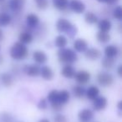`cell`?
Masks as SVG:
<instances>
[{"instance_id": "1", "label": "cell", "mask_w": 122, "mask_h": 122, "mask_svg": "<svg viewBox=\"0 0 122 122\" xmlns=\"http://www.w3.org/2000/svg\"><path fill=\"white\" fill-rule=\"evenodd\" d=\"M58 59L59 62L66 65H71V64L76 62L78 59V56L75 50L67 48H60L58 51Z\"/></svg>"}, {"instance_id": "2", "label": "cell", "mask_w": 122, "mask_h": 122, "mask_svg": "<svg viewBox=\"0 0 122 122\" xmlns=\"http://www.w3.org/2000/svg\"><path fill=\"white\" fill-rule=\"evenodd\" d=\"M10 56L15 60H22L24 59L28 55V49L25 44L20 42H16L10 49Z\"/></svg>"}, {"instance_id": "3", "label": "cell", "mask_w": 122, "mask_h": 122, "mask_svg": "<svg viewBox=\"0 0 122 122\" xmlns=\"http://www.w3.org/2000/svg\"><path fill=\"white\" fill-rule=\"evenodd\" d=\"M97 80L100 85L104 87H107L113 84L114 78L112 75H110L108 72H101L97 75Z\"/></svg>"}, {"instance_id": "4", "label": "cell", "mask_w": 122, "mask_h": 122, "mask_svg": "<svg viewBox=\"0 0 122 122\" xmlns=\"http://www.w3.org/2000/svg\"><path fill=\"white\" fill-rule=\"evenodd\" d=\"M74 78L77 81V83L80 85H85L90 80V74L86 70H80L76 72Z\"/></svg>"}, {"instance_id": "5", "label": "cell", "mask_w": 122, "mask_h": 122, "mask_svg": "<svg viewBox=\"0 0 122 122\" xmlns=\"http://www.w3.org/2000/svg\"><path fill=\"white\" fill-rule=\"evenodd\" d=\"M23 71L29 76L35 77L40 74V67L37 65H26L23 67Z\"/></svg>"}, {"instance_id": "6", "label": "cell", "mask_w": 122, "mask_h": 122, "mask_svg": "<svg viewBox=\"0 0 122 122\" xmlns=\"http://www.w3.org/2000/svg\"><path fill=\"white\" fill-rule=\"evenodd\" d=\"M70 8L75 14H82L85 11V5L80 0H71L70 4Z\"/></svg>"}, {"instance_id": "7", "label": "cell", "mask_w": 122, "mask_h": 122, "mask_svg": "<svg viewBox=\"0 0 122 122\" xmlns=\"http://www.w3.org/2000/svg\"><path fill=\"white\" fill-rule=\"evenodd\" d=\"M93 108L94 110L100 111V110H105L107 106V99L105 96H97L95 100H93Z\"/></svg>"}, {"instance_id": "8", "label": "cell", "mask_w": 122, "mask_h": 122, "mask_svg": "<svg viewBox=\"0 0 122 122\" xmlns=\"http://www.w3.org/2000/svg\"><path fill=\"white\" fill-rule=\"evenodd\" d=\"M72 26V24L66 19H59L56 23V29L59 33H66Z\"/></svg>"}, {"instance_id": "9", "label": "cell", "mask_w": 122, "mask_h": 122, "mask_svg": "<svg viewBox=\"0 0 122 122\" xmlns=\"http://www.w3.org/2000/svg\"><path fill=\"white\" fill-rule=\"evenodd\" d=\"M78 118L81 122H90L94 118V112L89 109H83L79 112Z\"/></svg>"}, {"instance_id": "10", "label": "cell", "mask_w": 122, "mask_h": 122, "mask_svg": "<svg viewBox=\"0 0 122 122\" xmlns=\"http://www.w3.org/2000/svg\"><path fill=\"white\" fill-rule=\"evenodd\" d=\"M85 56L87 59L90 60H96L101 56V52L96 48H90L85 51Z\"/></svg>"}, {"instance_id": "11", "label": "cell", "mask_w": 122, "mask_h": 122, "mask_svg": "<svg viewBox=\"0 0 122 122\" xmlns=\"http://www.w3.org/2000/svg\"><path fill=\"white\" fill-rule=\"evenodd\" d=\"M88 49V43L84 39H77L74 42V49L79 53H84Z\"/></svg>"}, {"instance_id": "12", "label": "cell", "mask_w": 122, "mask_h": 122, "mask_svg": "<svg viewBox=\"0 0 122 122\" xmlns=\"http://www.w3.org/2000/svg\"><path fill=\"white\" fill-rule=\"evenodd\" d=\"M26 3V0H9V7L14 12H19L22 10L24 4Z\"/></svg>"}, {"instance_id": "13", "label": "cell", "mask_w": 122, "mask_h": 122, "mask_svg": "<svg viewBox=\"0 0 122 122\" xmlns=\"http://www.w3.org/2000/svg\"><path fill=\"white\" fill-rule=\"evenodd\" d=\"M33 59L37 64H44L48 61V56L44 51L37 50L33 53Z\"/></svg>"}, {"instance_id": "14", "label": "cell", "mask_w": 122, "mask_h": 122, "mask_svg": "<svg viewBox=\"0 0 122 122\" xmlns=\"http://www.w3.org/2000/svg\"><path fill=\"white\" fill-rule=\"evenodd\" d=\"M75 73L76 71L71 65H65L61 70V75L66 79H73Z\"/></svg>"}, {"instance_id": "15", "label": "cell", "mask_w": 122, "mask_h": 122, "mask_svg": "<svg viewBox=\"0 0 122 122\" xmlns=\"http://www.w3.org/2000/svg\"><path fill=\"white\" fill-rule=\"evenodd\" d=\"M39 75L45 80H51L54 78V71L50 67L47 66V65H44L42 68H40V74Z\"/></svg>"}, {"instance_id": "16", "label": "cell", "mask_w": 122, "mask_h": 122, "mask_svg": "<svg viewBox=\"0 0 122 122\" xmlns=\"http://www.w3.org/2000/svg\"><path fill=\"white\" fill-rule=\"evenodd\" d=\"M119 54V49L117 46L113 45V44H110L107 45L105 49V57L109 58H115Z\"/></svg>"}, {"instance_id": "17", "label": "cell", "mask_w": 122, "mask_h": 122, "mask_svg": "<svg viewBox=\"0 0 122 122\" xmlns=\"http://www.w3.org/2000/svg\"><path fill=\"white\" fill-rule=\"evenodd\" d=\"M70 99V94L68 90H62L59 91V95H58V102L60 103L61 105H65L68 103L69 100Z\"/></svg>"}, {"instance_id": "18", "label": "cell", "mask_w": 122, "mask_h": 122, "mask_svg": "<svg viewBox=\"0 0 122 122\" xmlns=\"http://www.w3.org/2000/svg\"><path fill=\"white\" fill-rule=\"evenodd\" d=\"M99 94H100V90L98 87L95 86V85L90 86L85 91V95H86L87 98L91 100H95L97 96H99Z\"/></svg>"}, {"instance_id": "19", "label": "cell", "mask_w": 122, "mask_h": 122, "mask_svg": "<svg viewBox=\"0 0 122 122\" xmlns=\"http://www.w3.org/2000/svg\"><path fill=\"white\" fill-rule=\"evenodd\" d=\"M1 82H2L3 85L5 87H10L13 85L14 84V79H13V76L9 73H3L1 75Z\"/></svg>"}, {"instance_id": "20", "label": "cell", "mask_w": 122, "mask_h": 122, "mask_svg": "<svg viewBox=\"0 0 122 122\" xmlns=\"http://www.w3.org/2000/svg\"><path fill=\"white\" fill-rule=\"evenodd\" d=\"M112 24L109 19H101L100 21H99L98 23V28L100 29V31L102 32H107L109 33V31L111 29Z\"/></svg>"}, {"instance_id": "21", "label": "cell", "mask_w": 122, "mask_h": 122, "mask_svg": "<svg viewBox=\"0 0 122 122\" xmlns=\"http://www.w3.org/2000/svg\"><path fill=\"white\" fill-rule=\"evenodd\" d=\"M26 23L27 25L30 28H34L39 24V19L36 14H30L26 17Z\"/></svg>"}, {"instance_id": "22", "label": "cell", "mask_w": 122, "mask_h": 122, "mask_svg": "<svg viewBox=\"0 0 122 122\" xmlns=\"http://www.w3.org/2000/svg\"><path fill=\"white\" fill-rule=\"evenodd\" d=\"M19 42L24 44H30L33 41V36H32V34L29 32H23L19 34Z\"/></svg>"}, {"instance_id": "23", "label": "cell", "mask_w": 122, "mask_h": 122, "mask_svg": "<svg viewBox=\"0 0 122 122\" xmlns=\"http://www.w3.org/2000/svg\"><path fill=\"white\" fill-rule=\"evenodd\" d=\"M53 4L57 9L64 11L68 8L69 0H52Z\"/></svg>"}, {"instance_id": "24", "label": "cell", "mask_w": 122, "mask_h": 122, "mask_svg": "<svg viewBox=\"0 0 122 122\" xmlns=\"http://www.w3.org/2000/svg\"><path fill=\"white\" fill-rule=\"evenodd\" d=\"M11 16L4 12L0 13V27H6L11 23Z\"/></svg>"}, {"instance_id": "25", "label": "cell", "mask_w": 122, "mask_h": 122, "mask_svg": "<svg viewBox=\"0 0 122 122\" xmlns=\"http://www.w3.org/2000/svg\"><path fill=\"white\" fill-rule=\"evenodd\" d=\"M96 39L100 43L106 44V43H108L109 41L110 40V35L109 34V33H107V32H102V31H100V32L97 33Z\"/></svg>"}, {"instance_id": "26", "label": "cell", "mask_w": 122, "mask_h": 122, "mask_svg": "<svg viewBox=\"0 0 122 122\" xmlns=\"http://www.w3.org/2000/svg\"><path fill=\"white\" fill-rule=\"evenodd\" d=\"M72 90H73V94H74V95H75V97L79 98V99L82 98V97L85 95V91H86V90H85L83 86H81V85L74 86Z\"/></svg>"}, {"instance_id": "27", "label": "cell", "mask_w": 122, "mask_h": 122, "mask_svg": "<svg viewBox=\"0 0 122 122\" xmlns=\"http://www.w3.org/2000/svg\"><path fill=\"white\" fill-rule=\"evenodd\" d=\"M68 40H67L66 37L64 35H59L55 38V40H54V44L57 46L58 48H65L66 46Z\"/></svg>"}, {"instance_id": "28", "label": "cell", "mask_w": 122, "mask_h": 122, "mask_svg": "<svg viewBox=\"0 0 122 122\" xmlns=\"http://www.w3.org/2000/svg\"><path fill=\"white\" fill-rule=\"evenodd\" d=\"M85 20L87 24H94L98 22V18L94 13L92 12H87L85 14Z\"/></svg>"}, {"instance_id": "29", "label": "cell", "mask_w": 122, "mask_h": 122, "mask_svg": "<svg viewBox=\"0 0 122 122\" xmlns=\"http://www.w3.org/2000/svg\"><path fill=\"white\" fill-rule=\"evenodd\" d=\"M115 65V58L105 57L102 60V66L107 70H110Z\"/></svg>"}, {"instance_id": "30", "label": "cell", "mask_w": 122, "mask_h": 122, "mask_svg": "<svg viewBox=\"0 0 122 122\" xmlns=\"http://www.w3.org/2000/svg\"><path fill=\"white\" fill-rule=\"evenodd\" d=\"M0 121L1 122H14V118L9 112L0 113Z\"/></svg>"}, {"instance_id": "31", "label": "cell", "mask_w": 122, "mask_h": 122, "mask_svg": "<svg viewBox=\"0 0 122 122\" xmlns=\"http://www.w3.org/2000/svg\"><path fill=\"white\" fill-rule=\"evenodd\" d=\"M58 95H59V90H53L52 91H50L49 93V95H48V96H47V100H49L51 104L58 102Z\"/></svg>"}, {"instance_id": "32", "label": "cell", "mask_w": 122, "mask_h": 122, "mask_svg": "<svg viewBox=\"0 0 122 122\" xmlns=\"http://www.w3.org/2000/svg\"><path fill=\"white\" fill-rule=\"evenodd\" d=\"M37 4V7L39 9L44 10L49 7V1L48 0H34Z\"/></svg>"}, {"instance_id": "33", "label": "cell", "mask_w": 122, "mask_h": 122, "mask_svg": "<svg viewBox=\"0 0 122 122\" xmlns=\"http://www.w3.org/2000/svg\"><path fill=\"white\" fill-rule=\"evenodd\" d=\"M113 16L115 19H118V20H121L122 19V8L121 6H117L113 11Z\"/></svg>"}, {"instance_id": "34", "label": "cell", "mask_w": 122, "mask_h": 122, "mask_svg": "<svg viewBox=\"0 0 122 122\" xmlns=\"http://www.w3.org/2000/svg\"><path fill=\"white\" fill-rule=\"evenodd\" d=\"M77 32H78V29H77V27L72 24V26L68 29V30H67V32L65 33V34H66L70 38V39H73V38L76 35Z\"/></svg>"}, {"instance_id": "35", "label": "cell", "mask_w": 122, "mask_h": 122, "mask_svg": "<svg viewBox=\"0 0 122 122\" xmlns=\"http://www.w3.org/2000/svg\"><path fill=\"white\" fill-rule=\"evenodd\" d=\"M48 107V101L46 99H42L39 100V102L38 103V108L39 110H46Z\"/></svg>"}, {"instance_id": "36", "label": "cell", "mask_w": 122, "mask_h": 122, "mask_svg": "<svg viewBox=\"0 0 122 122\" xmlns=\"http://www.w3.org/2000/svg\"><path fill=\"white\" fill-rule=\"evenodd\" d=\"M54 122H67V118L64 115H55V117L54 118Z\"/></svg>"}, {"instance_id": "37", "label": "cell", "mask_w": 122, "mask_h": 122, "mask_svg": "<svg viewBox=\"0 0 122 122\" xmlns=\"http://www.w3.org/2000/svg\"><path fill=\"white\" fill-rule=\"evenodd\" d=\"M121 71H122V65H120L117 68V74H118L119 77H121L122 76V74H121Z\"/></svg>"}, {"instance_id": "38", "label": "cell", "mask_w": 122, "mask_h": 122, "mask_svg": "<svg viewBox=\"0 0 122 122\" xmlns=\"http://www.w3.org/2000/svg\"><path fill=\"white\" fill-rule=\"evenodd\" d=\"M119 0H106V4H115V3H117L118 2Z\"/></svg>"}, {"instance_id": "39", "label": "cell", "mask_w": 122, "mask_h": 122, "mask_svg": "<svg viewBox=\"0 0 122 122\" xmlns=\"http://www.w3.org/2000/svg\"><path fill=\"white\" fill-rule=\"evenodd\" d=\"M121 105H122V101L120 100V101H119V102H118V105H117V108H118V110H120V111H121V110H122V106H121Z\"/></svg>"}, {"instance_id": "40", "label": "cell", "mask_w": 122, "mask_h": 122, "mask_svg": "<svg viewBox=\"0 0 122 122\" xmlns=\"http://www.w3.org/2000/svg\"><path fill=\"white\" fill-rule=\"evenodd\" d=\"M3 38H4V32L1 29H0V41L2 40Z\"/></svg>"}, {"instance_id": "41", "label": "cell", "mask_w": 122, "mask_h": 122, "mask_svg": "<svg viewBox=\"0 0 122 122\" xmlns=\"http://www.w3.org/2000/svg\"><path fill=\"white\" fill-rule=\"evenodd\" d=\"M39 122H50V121H49V120H48V119L44 118V119H41V120H39Z\"/></svg>"}, {"instance_id": "42", "label": "cell", "mask_w": 122, "mask_h": 122, "mask_svg": "<svg viewBox=\"0 0 122 122\" xmlns=\"http://www.w3.org/2000/svg\"><path fill=\"white\" fill-rule=\"evenodd\" d=\"M3 60H4V58H3V56L0 54V65L3 63Z\"/></svg>"}, {"instance_id": "43", "label": "cell", "mask_w": 122, "mask_h": 122, "mask_svg": "<svg viewBox=\"0 0 122 122\" xmlns=\"http://www.w3.org/2000/svg\"><path fill=\"white\" fill-rule=\"evenodd\" d=\"M98 2H100V3H105L106 2V0H97Z\"/></svg>"}, {"instance_id": "44", "label": "cell", "mask_w": 122, "mask_h": 122, "mask_svg": "<svg viewBox=\"0 0 122 122\" xmlns=\"http://www.w3.org/2000/svg\"><path fill=\"white\" fill-rule=\"evenodd\" d=\"M4 0H0V3H2V2H4Z\"/></svg>"}]
</instances>
